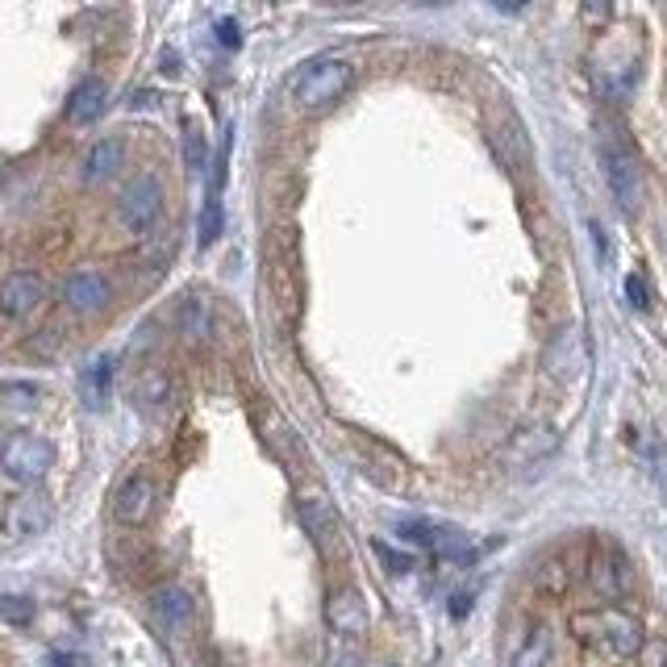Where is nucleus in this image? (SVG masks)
I'll return each mask as SVG.
<instances>
[{"label":"nucleus","instance_id":"nucleus-9","mask_svg":"<svg viewBox=\"0 0 667 667\" xmlns=\"http://www.w3.org/2000/svg\"><path fill=\"white\" fill-rule=\"evenodd\" d=\"M589 584L601 601H622V596L634 589L626 555L617 551V547H601V551L589 559Z\"/></svg>","mask_w":667,"mask_h":667},{"label":"nucleus","instance_id":"nucleus-31","mask_svg":"<svg viewBox=\"0 0 667 667\" xmlns=\"http://www.w3.org/2000/svg\"><path fill=\"white\" fill-rule=\"evenodd\" d=\"M217 42H222V46H238V42H243V34H238V21H234V18L217 21Z\"/></svg>","mask_w":667,"mask_h":667},{"label":"nucleus","instance_id":"nucleus-27","mask_svg":"<svg viewBox=\"0 0 667 667\" xmlns=\"http://www.w3.org/2000/svg\"><path fill=\"white\" fill-rule=\"evenodd\" d=\"M184 163H189V172H201V168L209 163V147H205V133L196 130V126H189V133H184Z\"/></svg>","mask_w":667,"mask_h":667},{"label":"nucleus","instance_id":"nucleus-23","mask_svg":"<svg viewBox=\"0 0 667 667\" xmlns=\"http://www.w3.org/2000/svg\"><path fill=\"white\" fill-rule=\"evenodd\" d=\"M555 643H551V630L547 626H534L530 638L521 643V650L514 655V667H551Z\"/></svg>","mask_w":667,"mask_h":667},{"label":"nucleus","instance_id":"nucleus-25","mask_svg":"<svg viewBox=\"0 0 667 667\" xmlns=\"http://www.w3.org/2000/svg\"><path fill=\"white\" fill-rule=\"evenodd\" d=\"M222 196H205V213H201V247H209L222 238Z\"/></svg>","mask_w":667,"mask_h":667},{"label":"nucleus","instance_id":"nucleus-8","mask_svg":"<svg viewBox=\"0 0 667 667\" xmlns=\"http://www.w3.org/2000/svg\"><path fill=\"white\" fill-rule=\"evenodd\" d=\"M405 542H418V547H430L442 559H472V542L467 534L455 530V526H439V521H400L397 526Z\"/></svg>","mask_w":667,"mask_h":667},{"label":"nucleus","instance_id":"nucleus-34","mask_svg":"<svg viewBox=\"0 0 667 667\" xmlns=\"http://www.w3.org/2000/svg\"><path fill=\"white\" fill-rule=\"evenodd\" d=\"M472 610V596H455V605H451V613H455V617H463V613Z\"/></svg>","mask_w":667,"mask_h":667},{"label":"nucleus","instance_id":"nucleus-7","mask_svg":"<svg viewBox=\"0 0 667 667\" xmlns=\"http://www.w3.org/2000/svg\"><path fill=\"white\" fill-rule=\"evenodd\" d=\"M542 367L551 372L555 380L584 376V367H589V338H584V330H580V325L559 330L551 343H547V351H542Z\"/></svg>","mask_w":667,"mask_h":667},{"label":"nucleus","instance_id":"nucleus-26","mask_svg":"<svg viewBox=\"0 0 667 667\" xmlns=\"http://www.w3.org/2000/svg\"><path fill=\"white\" fill-rule=\"evenodd\" d=\"M0 617L13 626H30L34 622V601L30 596H0Z\"/></svg>","mask_w":667,"mask_h":667},{"label":"nucleus","instance_id":"nucleus-29","mask_svg":"<svg viewBox=\"0 0 667 667\" xmlns=\"http://www.w3.org/2000/svg\"><path fill=\"white\" fill-rule=\"evenodd\" d=\"M372 551L380 555V559H384V568H388V572H413V555L392 551L388 542H372Z\"/></svg>","mask_w":667,"mask_h":667},{"label":"nucleus","instance_id":"nucleus-30","mask_svg":"<svg viewBox=\"0 0 667 667\" xmlns=\"http://www.w3.org/2000/svg\"><path fill=\"white\" fill-rule=\"evenodd\" d=\"M626 297L634 309H647L650 305V292H647V280L643 276H626Z\"/></svg>","mask_w":667,"mask_h":667},{"label":"nucleus","instance_id":"nucleus-18","mask_svg":"<svg viewBox=\"0 0 667 667\" xmlns=\"http://www.w3.org/2000/svg\"><path fill=\"white\" fill-rule=\"evenodd\" d=\"M121 163H126V142L109 133V138H100V142L88 147L84 163H79V175H84V184H105Z\"/></svg>","mask_w":667,"mask_h":667},{"label":"nucleus","instance_id":"nucleus-21","mask_svg":"<svg viewBox=\"0 0 667 667\" xmlns=\"http://www.w3.org/2000/svg\"><path fill=\"white\" fill-rule=\"evenodd\" d=\"M133 400L147 405V409L168 405V400H172V376H168L163 367H147V372L138 376V384H133Z\"/></svg>","mask_w":667,"mask_h":667},{"label":"nucleus","instance_id":"nucleus-6","mask_svg":"<svg viewBox=\"0 0 667 667\" xmlns=\"http://www.w3.org/2000/svg\"><path fill=\"white\" fill-rule=\"evenodd\" d=\"M605 180L622 213H638L643 205V168L630 147H605Z\"/></svg>","mask_w":667,"mask_h":667},{"label":"nucleus","instance_id":"nucleus-35","mask_svg":"<svg viewBox=\"0 0 667 667\" xmlns=\"http://www.w3.org/2000/svg\"><path fill=\"white\" fill-rule=\"evenodd\" d=\"M384 667H392V664H384Z\"/></svg>","mask_w":667,"mask_h":667},{"label":"nucleus","instance_id":"nucleus-33","mask_svg":"<svg viewBox=\"0 0 667 667\" xmlns=\"http://www.w3.org/2000/svg\"><path fill=\"white\" fill-rule=\"evenodd\" d=\"M325 667H359V655H355V650H343V655H334Z\"/></svg>","mask_w":667,"mask_h":667},{"label":"nucleus","instance_id":"nucleus-15","mask_svg":"<svg viewBox=\"0 0 667 667\" xmlns=\"http://www.w3.org/2000/svg\"><path fill=\"white\" fill-rule=\"evenodd\" d=\"M151 613L154 622L163 630H189L192 617H196V601H192L189 589H180V584H159L151 592Z\"/></svg>","mask_w":667,"mask_h":667},{"label":"nucleus","instance_id":"nucleus-2","mask_svg":"<svg viewBox=\"0 0 667 667\" xmlns=\"http://www.w3.org/2000/svg\"><path fill=\"white\" fill-rule=\"evenodd\" d=\"M351 84H355V63L343 55H322L309 58L305 67L292 76L288 96H292V105L301 114H325V109H334L343 100Z\"/></svg>","mask_w":667,"mask_h":667},{"label":"nucleus","instance_id":"nucleus-10","mask_svg":"<svg viewBox=\"0 0 667 667\" xmlns=\"http://www.w3.org/2000/svg\"><path fill=\"white\" fill-rule=\"evenodd\" d=\"M297 514H301V526H305L309 542L318 547L322 555H334L338 547V538H343V526H338V514H334V505L325 501L322 493H305L297 501Z\"/></svg>","mask_w":667,"mask_h":667},{"label":"nucleus","instance_id":"nucleus-13","mask_svg":"<svg viewBox=\"0 0 667 667\" xmlns=\"http://www.w3.org/2000/svg\"><path fill=\"white\" fill-rule=\"evenodd\" d=\"M154 501H159L154 480L151 476H130L114 496V517L121 521V526H142V521L154 514Z\"/></svg>","mask_w":667,"mask_h":667},{"label":"nucleus","instance_id":"nucleus-19","mask_svg":"<svg viewBox=\"0 0 667 667\" xmlns=\"http://www.w3.org/2000/svg\"><path fill=\"white\" fill-rule=\"evenodd\" d=\"M105 105H109V88H105V79H84L72 100H67V117L76 121V126H88L96 117L105 114Z\"/></svg>","mask_w":667,"mask_h":667},{"label":"nucleus","instance_id":"nucleus-32","mask_svg":"<svg viewBox=\"0 0 667 667\" xmlns=\"http://www.w3.org/2000/svg\"><path fill=\"white\" fill-rule=\"evenodd\" d=\"M51 667H84V659H79V655H67V650H55V655H51Z\"/></svg>","mask_w":667,"mask_h":667},{"label":"nucleus","instance_id":"nucleus-17","mask_svg":"<svg viewBox=\"0 0 667 667\" xmlns=\"http://www.w3.org/2000/svg\"><path fill=\"white\" fill-rule=\"evenodd\" d=\"M493 142H496V151H501V159H505L514 172L530 168V138H526V126L517 121L514 109H501V114H496Z\"/></svg>","mask_w":667,"mask_h":667},{"label":"nucleus","instance_id":"nucleus-28","mask_svg":"<svg viewBox=\"0 0 667 667\" xmlns=\"http://www.w3.org/2000/svg\"><path fill=\"white\" fill-rule=\"evenodd\" d=\"M634 667H667V643L664 638H647L638 655H634Z\"/></svg>","mask_w":667,"mask_h":667},{"label":"nucleus","instance_id":"nucleus-1","mask_svg":"<svg viewBox=\"0 0 667 667\" xmlns=\"http://www.w3.org/2000/svg\"><path fill=\"white\" fill-rule=\"evenodd\" d=\"M267 322L280 334H292L301 322V247L292 229H271L263 243V271H259Z\"/></svg>","mask_w":667,"mask_h":667},{"label":"nucleus","instance_id":"nucleus-12","mask_svg":"<svg viewBox=\"0 0 667 667\" xmlns=\"http://www.w3.org/2000/svg\"><path fill=\"white\" fill-rule=\"evenodd\" d=\"M46 301V284L34 271H9L0 280V313L4 318H30Z\"/></svg>","mask_w":667,"mask_h":667},{"label":"nucleus","instance_id":"nucleus-16","mask_svg":"<svg viewBox=\"0 0 667 667\" xmlns=\"http://www.w3.org/2000/svg\"><path fill=\"white\" fill-rule=\"evenodd\" d=\"M46 526H51L46 496L25 493L18 496V501H9V509H4V534H9V538H30V534H42Z\"/></svg>","mask_w":667,"mask_h":667},{"label":"nucleus","instance_id":"nucleus-24","mask_svg":"<svg viewBox=\"0 0 667 667\" xmlns=\"http://www.w3.org/2000/svg\"><path fill=\"white\" fill-rule=\"evenodd\" d=\"M109 384H114V359H96L93 367L84 372V388L93 392L96 405L109 397Z\"/></svg>","mask_w":667,"mask_h":667},{"label":"nucleus","instance_id":"nucleus-20","mask_svg":"<svg viewBox=\"0 0 667 667\" xmlns=\"http://www.w3.org/2000/svg\"><path fill=\"white\" fill-rule=\"evenodd\" d=\"M555 430L551 426H530V430H517L514 442L505 447V459L514 463H530V459H542L547 451H555Z\"/></svg>","mask_w":667,"mask_h":667},{"label":"nucleus","instance_id":"nucleus-14","mask_svg":"<svg viewBox=\"0 0 667 667\" xmlns=\"http://www.w3.org/2000/svg\"><path fill=\"white\" fill-rule=\"evenodd\" d=\"M325 622L334 634H343V638H359L367 634V601H363L355 589H338L330 592V601H325Z\"/></svg>","mask_w":667,"mask_h":667},{"label":"nucleus","instance_id":"nucleus-5","mask_svg":"<svg viewBox=\"0 0 667 667\" xmlns=\"http://www.w3.org/2000/svg\"><path fill=\"white\" fill-rule=\"evenodd\" d=\"M163 213V184L154 175H138L126 184L121 201H117V217L130 234H147Z\"/></svg>","mask_w":667,"mask_h":667},{"label":"nucleus","instance_id":"nucleus-4","mask_svg":"<svg viewBox=\"0 0 667 667\" xmlns=\"http://www.w3.org/2000/svg\"><path fill=\"white\" fill-rule=\"evenodd\" d=\"M51 467H55V447L42 439V434H13V439H4V447H0V472L13 480V484H21V488L39 484Z\"/></svg>","mask_w":667,"mask_h":667},{"label":"nucleus","instance_id":"nucleus-11","mask_svg":"<svg viewBox=\"0 0 667 667\" xmlns=\"http://www.w3.org/2000/svg\"><path fill=\"white\" fill-rule=\"evenodd\" d=\"M109 301H114V284H109V276H100L93 267L72 271L67 284H63V305L72 309V313H84V318L109 309Z\"/></svg>","mask_w":667,"mask_h":667},{"label":"nucleus","instance_id":"nucleus-3","mask_svg":"<svg viewBox=\"0 0 667 667\" xmlns=\"http://www.w3.org/2000/svg\"><path fill=\"white\" fill-rule=\"evenodd\" d=\"M572 634L584 643V647L601 650V655H613V659H634L638 647L647 643V638H643V622L630 617L626 610H617V605L575 613Z\"/></svg>","mask_w":667,"mask_h":667},{"label":"nucleus","instance_id":"nucleus-22","mask_svg":"<svg viewBox=\"0 0 667 667\" xmlns=\"http://www.w3.org/2000/svg\"><path fill=\"white\" fill-rule=\"evenodd\" d=\"M180 334L189 338V343H205L213 334V309L201 301V297H189L184 305H180Z\"/></svg>","mask_w":667,"mask_h":667}]
</instances>
